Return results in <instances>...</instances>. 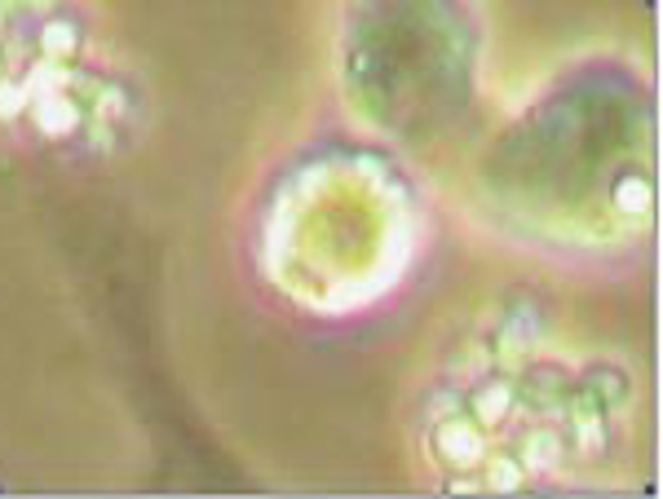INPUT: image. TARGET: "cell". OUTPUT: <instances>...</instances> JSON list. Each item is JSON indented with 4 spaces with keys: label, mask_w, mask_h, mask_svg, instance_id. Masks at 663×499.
Wrapping results in <instances>:
<instances>
[{
    "label": "cell",
    "mask_w": 663,
    "mask_h": 499,
    "mask_svg": "<svg viewBox=\"0 0 663 499\" xmlns=\"http://www.w3.org/2000/svg\"><path fill=\"white\" fill-rule=\"evenodd\" d=\"M433 451L451 469H478L487 460V438L474 420H447L433 429Z\"/></svg>",
    "instance_id": "cell-1"
},
{
    "label": "cell",
    "mask_w": 663,
    "mask_h": 499,
    "mask_svg": "<svg viewBox=\"0 0 663 499\" xmlns=\"http://www.w3.org/2000/svg\"><path fill=\"white\" fill-rule=\"evenodd\" d=\"M514 411V384L509 380H487L478 393H469V420L478 429H496L505 424Z\"/></svg>",
    "instance_id": "cell-2"
},
{
    "label": "cell",
    "mask_w": 663,
    "mask_h": 499,
    "mask_svg": "<svg viewBox=\"0 0 663 499\" xmlns=\"http://www.w3.org/2000/svg\"><path fill=\"white\" fill-rule=\"evenodd\" d=\"M36 125H40V133H49V137L71 133V128L80 125V107H76V98H67L62 89L40 94V98H36Z\"/></svg>",
    "instance_id": "cell-3"
},
{
    "label": "cell",
    "mask_w": 663,
    "mask_h": 499,
    "mask_svg": "<svg viewBox=\"0 0 663 499\" xmlns=\"http://www.w3.org/2000/svg\"><path fill=\"white\" fill-rule=\"evenodd\" d=\"M571 424H575V442H579L584 451L597 447V442H602V398L579 393V398L571 402Z\"/></svg>",
    "instance_id": "cell-4"
},
{
    "label": "cell",
    "mask_w": 663,
    "mask_h": 499,
    "mask_svg": "<svg viewBox=\"0 0 663 499\" xmlns=\"http://www.w3.org/2000/svg\"><path fill=\"white\" fill-rule=\"evenodd\" d=\"M527 482L530 473L523 460H491L487 464V478H482V491H523Z\"/></svg>",
    "instance_id": "cell-5"
},
{
    "label": "cell",
    "mask_w": 663,
    "mask_h": 499,
    "mask_svg": "<svg viewBox=\"0 0 663 499\" xmlns=\"http://www.w3.org/2000/svg\"><path fill=\"white\" fill-rule=\"evenodd\" d=\"M496 350H500V359L505 363H523L530 354V323L527 319H509L505 327H500V336H496Z\"/></svg>",
    "instance_id": "cell-6"
},
{
    "label": "cell",
    "mask_w": 663,
    "mask_h": 499,
    "mask_svg": "<svg viewBox=\"0 0 663 499\" xmlns=\"http://www.w3.org/2000/svg\"><path fill=\"white\" fill-rule=\"evenodd\" d=\"M562 460V438L557 433H530L527 438V447H523V464H527V473L530 469H553Z\"/></svg>",
    "instance_id": "cell-7"
},
{
    "label": "cell",
    "mask_w": 663,
    "mask_h": 499,
    "mask_svg": "<svg viewBox=\"0 0 663 499\" xmlns=\"http://www.w3.org/2000/svg\"><path fill=\"white\" fill-rule=\"evenodd\" d=\"M76 36H80V31H76L71 22H62V18H58V22H45V31H40V49H45L49 58H67V53H76V45H80Z\"/></svg>",
    "instance_id": "cell-8"
},
{
    "label": "cell",
    "mask_w": 663,
    "mask_h": 499,
    "mask_svg": "<svg viewBox=\"0 0 663 499\" xmlns=\"http://www.w3.org/2000/svg\"><path fill=\"white\" fill-rule=\"evenodd\" d=\"M615 199H620V208H624V213H646V208H651V190H646V186H637L633 177L620 186V195H615Z\"/></svg>",
    "instance_id": "cell-9"
},
{
    "label": "cell",
    "mask_w": 663,
    "mask_h": 499,
    "mask_svg": "<svg viewBox=\"0 0 663 499\" xmlns=\"http://www.w3.org/2000/svg\"><path fill=\"white\" fill-rule=\"evenodd\" d=\"M22 4H31V0H4V9H22ZM40 4V0H36Z\"/></svg>",
    "instance_id": "cell-10"
}]
</instances>
